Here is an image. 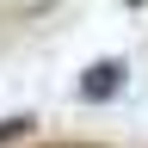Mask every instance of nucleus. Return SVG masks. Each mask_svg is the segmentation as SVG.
<instances>
[{
	"label": "nucleus",
	"mask_w": 148,
	"mask_h": 148,
	"mask_svg": "<svg viewBox=\"0 0 148 148\" xmlns=\"http://www.w3.org/2000/svg\"><path fill=\"white\" fill-rule=\"evenodd\" d=\"M31 130H37V117H31V111H12V117H0V148H6V142H25Z\"/></svg>",
	"instance_id": "f03ea898"
},
{
	"label": "nucleus",
	"mask_w": 148,
	"mask_h": 148,
	"mask_svg": "<svg viewBox=\"0 0 148 148\" xmlns=\"http://www.w3.org/2000/svg\"><path fill=\"white\" fill-rule=\"evenodd\" d=\"M123 74H130V68L117 62V56H99V62L80 74V86H74V92H80L86 105H105V99H117V92H123Z\"/></svg>",
	"instance_id": "f257e3e1"
},
{
	"label": "nucleus",
	"mask_w": 148,
	"mask_h": 148,
	"mask_svg": "<svg viewBox=\"0 0 148 148\" xmlns=\"http://www.w3.org/2000/svg\"><path fill=\"white\" fill-rule=\"evenodd\" d=\"M43 148H99V142H43Z\"/></svg>",
	"instance_id": "7ed1b4c3"
}]
</instances>
